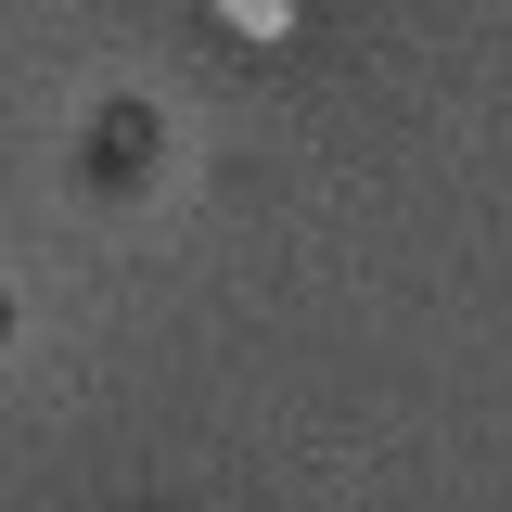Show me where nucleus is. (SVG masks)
Wrapping results in <instances>:
<instances>
[{
	"instance_id": "1",
	"label": "nucleus",
	"mask_w": 512,
	"mask_h": 512,
	"mask_svg": "<svg viewBox=\"0 0 512 512\" xmlns=\"http://www.w3.org/2000/svg\"><path fill=\"white\" fill-rule=\"evenodd\" d=\"M90 167H103V180H141V167H154V116H141V103H116V116H103V141H90Z\"/></svg>"
},
{
	"instance_id": "2",
	"label": "nucleus",
	"mask_w": 512,
	"mask_h": 512,
	"mask_svg": "<svg viewBox=\"0 0 512 512\" xmlns=\"http://www.w3.org/2000/svg\"><path fill=\"white\" fill-rule=\"evenodd\" d=\"M218 26H231V39H256V52H269V39H295V0H218Z\"/></svg>"
}]
</instances>
